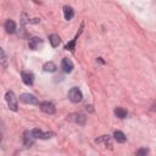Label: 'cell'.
Returning <instances> with one entry per match:
<instances>
[{
  "instance_id": "6da1fadb",
  "label": "cell",
  "mask_w": 156,
  "mask_h": 156,
  "mask_svg": "<svg viewBox=\"0 0 156 156\" xmlns=\"http://www.w3.org/2000/svg\"><path fill=\"white\" fill-rule=\"evenodd\" d=\"M82 98H83V94L79 90V88L73 87V88L69 89V91H68V99L72 102H79V101H82Z\"/></svg>"
},
{
  "instance_id": "7a4b0ae2",
  "label": "cell",
  "mask_w": 156,
  "mask_h": 156,
  "mask_svg": "<svg viewBox=\"0 0 156 156\" xmlns=\"http://www.w3.org/2000/svg\"><path fill=\"white\" fill-rule=\"evenodd\" d=\"M5 99H6V102L9 105V107L12 110V111H17V98L16 95L13 94V91H7L6 95H5Z\"/></svg>"
},
{
  "instance_id": "3957f363",
  "label": "cell",
  "mask_w": 156,
  "mask_h": 156,
  "mask_svg": "<svg viewBox=\"0 0 156 156\" xmlns=\"http://www.w3.org/2000/svg\"><path fill=\"white\" fill-rule=\"evenodd\" d=\"M20 101L23 102V104H30V105H35L38 104V99L33 95V94H29V93H24L20 96Z\"/></svg>"
},
{
  "instance_id": "277c9868",
  "label": "cell",
  "mask_w": 156,
  "mask_h": 156,
  "mask_svg": "<svg viewBox=\"0 0 156 156\" xmlns=\"http://www.w3.org/2000/svg\"><path fill=\"white\" fill-rule=\"evenodd\" d=\"M39 107H40V110L43 111V112H45V113H55V106H54V104L52 102H49V101H43V102H40L39 104Z\"/></svg>"
},
{
  "instance_id": "5b68a950",
  "label": "cell",
  "mask_w": 156,
  "mask_h": 156,
  "mask_svg": "<svg viewBox=\"0 0 156 156\" xmlns=\"http://www.w3.org/2000/svg\"><path fill=\"white\" fill-rule=\"evenodd\" d=\"M32 133H33V135L35 136V139L37 138H39V139H49V138H51L52 135H54V133H49V132H46V133H44L43 130H40V129H33L32 130Z\"/></svg>"
},
{
  "instance_id": "8992f818",
  "label": "cell",
  "mask_w": 156,
  "mask_h": 156,
  "mask_svg": "<svg viewBox=\"0 0 156 156\" xmlns=\"http://www.w3.org/2000/svg\"><path fill=\"white\" fill-rule=\"evenodd\" d=\"M34 140H35V136L33 135L32 130H27V132H24L23 143H24V145H26V146H30V145H33Z\"/></svg>"
},
{
  "instance_id": "52a82bcc",
  "label": "cell",
  "mask_w": 156,
  "mask_h": 156,
  "mask_svg": "<svg viewBox=\"0 0 156 156\" xmlns=\"http://www.w3.org/2000/svg\"><path fill=\"white\" fill-rule=\"evenodd\" d=\"M61 68H62L66 73H69V72H72V69H73V62H72L69 58H63L62 62H61Z\"/></svg>"
},
{
  "instance_id": "ba28073f",
  "label": "cell",
  "mask_w": 156,
  "mask_h": 156,
  "mask_svg": "<svg viewBox=\"0 0 156 156\" xmlns=\"http://www.w3.org/2000/svg\"><path fill=\"white\" fill-rule=\"evenodd\" d=\"M21 77H22V80L26 85H32L33 84V74L30 72H21Z\"/></svg>"
},
{
  "instance_id": "9c48e42d",
  "label": "cell",
  "mask_w": 156,
  "mask_h": 156,
  "mask_svg": "<svg viewBox=\"0 0 156 156\" xmlns=\"http://www.w3.org/2000/svg\"><path fill=\"white\" fill-rule=\"evenodd\" d=\"M41 43H43V41H41V39H40V38L34 37V38L29 39V41H28V46H29L32 50H35V49H38V48H39V45H40Z\"/></svg>"
},
{
  "instance_id": "30bf717a",
  "label": "cell",
  "mask_w": 156,
  "mask_h": 156,
  "mask_svg": "<svg viewBox=\"0 0 156 156\" xmlns=\"http://www.w3.org/2000/svg\"><path fill=\"white\" fill-rule=\"evenodd\" d=\"M5 29H6V32L10 33V34L15 33V32H16V23H15L12 20H7V21L5 22Z\"/></svg>"
},
{
  "instance_id": "8fae6325",
  "label": "cell",
  "mask_w": 156,
  "mask_h": 156,
  "mask_svg": "<svg viewBox=\"0 0 156 156\" xmlns=\"http://www.w3.org/2000/svg\"><path fill=\"white\" fill-rule=\"evenodd\" d=\"M63 15H65V18H66L67 21H69V20L73 18L74 11H73V9H72L71 6H65V7H63Z\"/></svg>"
},
{
  "instance_id": "7c38bea8",
  "label": "cell",
  "mask_w": 156,
  "mask_h": 156,
  "mask_svg": "<svg viewBox=\"0 0 156 156\" xmlns=\"http://www.w3.org/2000/svg\"><path fill=\"white\" fill-rule=\"evenodd\" d=\"M113 138H115V140H116L117 143H126V140H127V136H126L124 133H122L121 130H116V132L113 133Z\"/></svg>"
},
{
  "instance_id": "4fadbf2b",
  "label": "cell",
  "mask_w": 156,
  "mask_h": 156,
  "mask_svg": "<svg viewBox=\"0 0 156 156\" xmlns=\"http://www.w3.org/2000/svg\"><path fill=\"white\" fill-rule=\"evenodd\" d=\"M49 41H50L51 46L56 48V46H58V44H60V37H58L57 34H51V35L49 37Z\"/></svg>"
},
{
  "instance_id": "5bb4252c",
  "label": "cell",
  "mask_w": 156,
  "mask_h": 156,
  "mask_svg": "<svg viewBox=\"0 0 156 156\" xmlns=\"http://www.w3.org/2000/svg\"><path fill=\"white\" fill-rule=\"evenodd\" d=\"M115 115L118 117V118H126L127 117V111L124 110V108H122V107H117V108H115Z\"/></svg>"
},
{
  "instance_id": "9a60e30c",
  "label": "cell",
  "mask_w": 156,
  "mask_h": 156,
  "mask_svg": "<svg viewBox=\"0 0 156 156\" xmlns=\"http://www.w3.org/2000/svg\"><path fill=\"white\" fill-rule=\"evenodd\" d=\"M43 68H44L45 72H55V71H56V65L50 61V62H46Z\"/></svg>"
},
{
  "instance_id": "2e32d148",
  "label": "cell",
  "mask_w": 156,
  "mask_h": 156,
  "mask_svg": "<svg viewBox=\"0 0 156 156\" xmlns=\"http://www.w3.org/2000/svg\"><path fill=\"white\" fill-rule=\"evenodd\" d=\"M102 141L105 143V145H107V144H108L110 146H112V144H111V139H110L108 136H106V135H102V136H100L99 139H96V140H95V143H96V144H100V143H102Z\"/></svg>"
},
{
  "instance_id": "e0dca14e",
  "label": "cell",
  "mask_w": 156,
  "mask_h": 156,
  "mask_svg": "<svg viewBox=\"0 0 156 156\" xmlns=\"http://www.w3.org/2000/svg\"><path fill=\"white\" fill-rule=\"evenodd\" d=\"M78 37V35H77ZM77 37L71 41V43H68L66 46H65V49H67V50H71V51H73L74 50V45H76V39H77Z\"/></svg>"
},
{
  "instance_id": "ac0fdd59",
  "label": "cell",
  "mask_w": 156,
  "mask_h": 156,
  "mask_svg": "<svg viewBox=\"0 0 156 156\" xmlns=\"http://www.w3.org/2000/svg\"><path fill=\"white\" fill-rule=\"evenodd\" d=\"M1 61H2V66L6 67V56H5V51L1 50Z\"/></svg>"
},
{
  "instance_id": "d6986e66",
  "label": "cell",
  "mask_w": 156,
  "mask_h": 156,
  "mask_svg": "<svg viewBox=\"0 0 156 156\" xmlns=\"http://www.w3.org/2000/svg\"><path fill=\"white\" fill-rule=\"evenodd\" d=\"M147 152H149L147 149H140V150L136 151V155H146Z\"/></svg>"
}]
</instances>
